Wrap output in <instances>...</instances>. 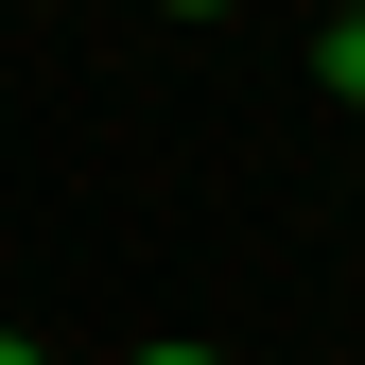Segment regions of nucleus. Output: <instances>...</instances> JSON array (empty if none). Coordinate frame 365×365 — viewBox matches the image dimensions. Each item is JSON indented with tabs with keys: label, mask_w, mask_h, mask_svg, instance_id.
Masks as SVG:
<instances>
[{
	"label": "nucleus",
	"mask_w": 365,
	"mask_h": 365,
	"mask_svg": "<svg viewBox=\"0 0 365 365\" xmlns=\"http://www.w3.org/2000/svg\"><path fill=\"white\" fill-rule=\"evenodd\" d=\"M122 365H226V348H192V331H174V348H122Z\"/></svg>",
	"instance_id": "obj_2"
},
{
	"label": "nucleus",
	"mask_w": 365,
	"mask_h": 365,
	"mask_svg": "<svg viewBox=\"0 0 365 365\" xmlns=\"http://www.w3.org/2000/svg\"><path fill=\"white\" fill-rule=\"evenodd\" d=\"M0 365H53V348H35V331H0Z\"/></svg>",
	"instance_id": "obj_4"
},
{
	"label": "nucleus",
	"mask_w": 365,
	"mask_h": 365,
	"mask_svg": "<svg viewBox=\"0 0 365 365\" xmlns=\"http://www.w3.org/2000/svg\"><path fill=\"white\" fill-rule=\"evenodd\" d=\"M157 18H244V0H157Z\"/></svg>",
	"instance_id": "obj_3"
},
{
	"label": "nucleus",
	"mask_w": 365,
	"mask_h": 365,
	"mask_svg": "<svg viewBox=\"0 0 365 365\" xmlns=\"http://www.w3.org/2000/svg\"><path fill=\"white\" fill-rule=\"evenodd\" d=\"M313 87H331V105H365V0H348L331 35H313Z\"/></svg>",
	"instance_id": "obj_1"
}]
</instances>
